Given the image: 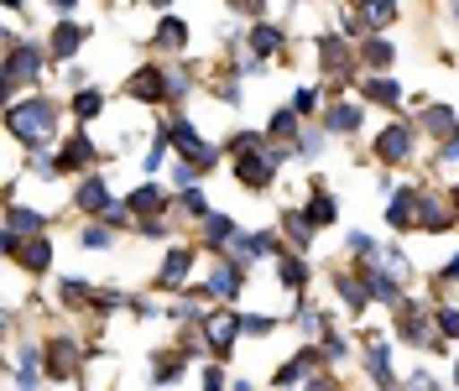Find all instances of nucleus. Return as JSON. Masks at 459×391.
<instances>
[{
    "label": "nucleus",
    "instance_id": "obj_1",
    "mask_svg": "<svg viewBox=\"0 0 459 391\" xmlns=\"http://www.w3.org/2000/svg\"><path fill=\"white\" fill-rule=\"evenodd\" d=\"M57 115L63 110H57L48 94H27V100H11V105H5V131L22 141L27 152H42L57 131Z\"/></svg>",
    "mask_w": 459,
    "mask_h": 391
},
{
    "label": "nucleus",
    "instance_id": "obj_2",
    "mask_svg": "<svg viewBox=\"0 0 459 391\" xmlns=\"http://www.w3.org/2000/svg\"><path fill=\"white\" fill-rule=\"evenodd\" d=\"M48 48H37V42H27L22 31H5V94L16 100L27 84H37L42 79V68H48Z\"/></svg>",
    "mask_w": 459,
    "mask_h": 391
},
{
    "label": "nucleus",
    "instance_id": "obj_3",
    "mask_svg": "<svg viewBox=\"0 0 459 391\" xmlns=\"http://www.w3.org/2000/svg\"><path fill=\"white\" fill-rule=\"evenodd\" d=\"M376 162L381 168H402V162H412V152H418V126H407V120H392V126H381L371 141Z\"/></svg>",
    "mask_w": 459,
    "mask_h": 391
},
{
    "label": "nucleus",
    "instance_id": "obj_4",
    "mask_svg": "<svg viewBox=\"0 0 459 391\" xmlns=\"http://www.w3.org/2000/svg\"><path fill=\"white\" fill-rule=\"evenodd\" d=\"M204 344H209V355L214 361H230L235 355V339L246 335V324H240V313L235 308H214V313H204Z\"/></svg>",
    "mask_w": 459,
    "mask_h": 391
},
{
    "label": "nucleus",
    "instance_id": "obj_5",
    "mask_svg": "<svg viewBox=\"0 0 459 391\" xmlns=\"http://www.w3.org/2000/svg\"><path fill=\"white\" fill-rule=\"evenodd\" d=\"M392 335H397L402 344H418V350H438L433 324H429V308L418 303V298H412V303L402 298V303H397V324H392Z\"/></svg>",
    "mask_w": 459,
    "mask_h": 391
},
{
    "label": "nucleus",
    "instance_id": "obj_6",
    "mask_svg": "<svg viewBox=\"0 0 459 391\" xmlns=\"http://www.w3.org/2000/svg\"><path fill=\"white\" fill-rule=\"evenodd\" d=\"M168 136H172V152H178V157L199 162L204 172H209V168H220V152H214V146H209V141H204L199 131H194V126L183 120V115H172V120H168Z\"/></svg>",
    "mask_w": 459,
    "mask_h": 391
},
{
    "label": "nucleus",
    "instance_id": "obj_7",
    "mask_svg": "<svg viewBox=\"0 0 459 391\" xmlns=\"http://www.w3.org/2000/svg\"><path fill=\"white\" fill-rule=\"evenodd\" d=\"M277 157H272V146H261V152H246V157H235V178L251 188V194H266L272 183H277Z\"/></svg>",
    "mask_w": 459,
    "mask_h": 391
},
{
    "label": "nucleus",
    "instance_id": "obj_8",
    "mask_svg": "<svg viewBox=\"0 0 459 391\" xmlns=\"http://www.w3.org/2000/svg\"><path fill=\"white\" fill-rule=\"evenodd\" d=\"M246 261H214L209 266V277H204V298H214V303H230V298H240V287H246Z\"/></svg>",
    "mask_w": 459,
    "mask_h": 391
},
{
    "label": "nucleus",
    "instance_id": "obj_9",
    "mask_svg": "<svg viewBox=\"0 0 459 391\" xmlns=\"http://www.w3.org/2000/svg\"><path fill=\"white\" fill-rule=\"evenodd\" d=\"M329 365V355H324V344H303L298 355L287 365H277V376H272V387H298V381H308L314 387V376Z\"/></svg>",
    "mask_w": 459,
    "mask_h": 391
},
{
    "label": "nucleus",
    "instance_id": "obj_10",
    "mask_svg": "<svg viewBox=\"0 0 459 391\" xmlns=\"http://www.w3.org/2000/svg\"><path fill=\"white\" fill-rule=\"evenodd\" d=\"M126 94L142 100V105H162V100H168V68H162V63H142V68L126 79Z\"/></svg>",
    "mask_w": 459,
    "mask_h": 391
},
{
    "label": "nucleus",
    "instance_id": "obj_11",
    "mask_svg": "<svg viewBox=\"0 0 459 391\" xmlns=\"http://www.w3.org/2000/svg\"><path fill=\"white\" fill-rule=\"evenodd\" d=\"M360 277H366V292H371V303H386V308H397L402 298H407V282L392 277L381 261H366L360 266Z\"/></svg>",
    "mask_w": 459,
    "mask_h": 391
},
{
    "label": "nucleus",
    "instance_id": "obj_12",
    "mask_svg": "<svg viewBox=\"0 0 459 391\" xmlns=\"http://www.w3.org/2000/svg\"><path fill=\"white\" fill-rule=\"evenodd\" d=\"M230 256H235V261H246V266H251V261H261V256H272V261H277V256H282V240H277L272 230H251V235H246V230H235Z\"/></svg>",
    "mask_w": 459,
    "mask_h": 391
},
{
    "label": "nucleus",
    "instance_id": "obj_13",
    "mask_svg": "<svg viewBox=\"0 0 459 391\" xmlns=\"http://www.w3.org/2000/svg\"><path fill=\"white\" fill-rule=\"evenodd\" d=\"M5 256L22 261V272H31V277H48L53 272V240L48 235H27V240H16Z\"/></svg>",
    "mask_w": 459,
    "mask_h": 391
},
{
    "label": "nucleus",
    "instance_id": "obj_14",
    "mask_svg": "<svg viewBox=\"0 0 459 391\" xmlns=\"http://www.w3.org/2000/svg\"><path fill=\"white\" fill-rule=\"evenodd\" d=\"M100 162V146L84 136V131H74V136L63 141V152H57V178H74V172H89Z\"/></svg>",
    "mask_w": 459,
    "mask_h": 391
},
{
    "label": "nucleus",
    "instance_id": "obj_15",
    "mask_svg": "<svg viewBox=\"0 0 459 391\" xmlns=\"http://www.w3.org/2000/svg\"><path fill=\"white\" fill-rule=\"evenodd\" d=\"M79 365H84V350H79V339L57 335L53 344H48V376H53V381H74V376H79Z\"/></svg>",
    "mask_w": 459,
    "mask_h": 391
},
{
    "label": "nucleus",
    "instance_id": "obj_16",
    "mask_svg": "<svg viewBox=\"0 0 459 391\" xmlns=\"http://www.w3.org/2000/svg\"><path fill=\"white\" fill-rule=\"evenodd\" d=\"M48 230V214L42 209H27L16 198H5V235L0 240H27V235H42Z\"/></svg>",
    "mask_w": 459,
    "mask_h": 391
},
{
    "label": "nucleus",
    "instance_id": "obj_17",
    "mask_svg": "<svg viewBox=\"0 0 459 391\" xmlns=\"http://www.w3.org/2000/svg\"><path fill=\"white\" fill-rule=\"evenodd\" d=\"M188 272H194V251H188V246H172V251L162 256L157 287H162V292H183V287H188Z\"/></svg>",
    "mask_w": 459,
    "mask_h": 391
},
{
    "label": "nucleus",
    "instance_id": "obj_18",
    "mask_svg": "<svg viewBox=\"0 0 459 391\" xmlns=\"http://www.w3.org/2000/svg\"><path fill=\"white\" fill-rule=\"evenodd\" d=\"M360 344H366V376H371L376 387H397V370H392V355H386V339L366 329Z\"/></svg>",
    "mask_w": 459,
    "mask_h": 391
},
{
    "label": "nucleus",
    "instance_id": "obj_19",
    "mask_svg": "<svg viewBox=\"0 0 459 391\" xmlns=\"http://www.w3.org/2000/svg\"><path fill=\"white\" fill-rule=\"evenodd\" d=\"M418 214H423V194L418 188H397L392 204H386V224L392 230H418Z\"/></svg>",
    "mask_w": 459,
    "mask_h": 391
},
{
    "label": "nucleus",
    "instance_id": "obj_20",
    "mask_svg": "<svg viewBox=\"0 0 459 391\" xmlns=\"http://www.w3.org/2000/svg\"><path fill=\"white\" fill-rule=\"evenodd\" d=\"M84 42H89V27H79V22H57V27H53V42H48V53H53V63H74Z\"/></svg>",
    "mask_w": 459,
    "mask_h": 391
},
{
    "label": "nucleus",
    "instance_id": "obj_21",
    "mask_svg": "<svg viewBox=\"0 0 459 391\" xmlns=\"http://www.w3.org/2000/svg\"><path fill=\"white\" fill-rule=\"evenodd\" d=\"M318 63H324V74H334V79H350V74H355V57H350V42H344V37H318Z\"/></svg>",
    "mask_w": 459,
    "mask_h": 391
},
{
    "label": "nucleus",
    "instance_id": "obj_22",
    "mask_svg": "<svg viewBox=\"0 0 459 391\" xmlns=\"http://www.w3.org/2000/svg\"><path fill=\"white\" fill-rule=\"evenodd\" d=\"M360 94H366L371 105H381V110H397L402 100H407L392 74H366V79H360Z\"/></svg>",
    "mask_w": 459,
    "mask_h": 391
},
{
    "label": "nucleus",
    "instance_id": "obj_23",
    "mask_svg": "<svg viewBox=\"0 0 459 391\" xmlns=\"http://www.w3.org/2000/svg\"><path fill=\"white\" fill-rule=\"evenodd\" d=\"M126 204H131V209H136V220H157V214H168V188H162V183H142V188H136V194H126Z\"/></svg>",
    "mask_w": 459,
    "mask_h": 391
},
{
    "label": "nucleus",
    "instance_id": "obj_24",
    "mask_svg": "<svg viewBox=\"0 0 459 391\" xmlns=\"http://www.w3.org/2000/svg\"><path fill=\"white\" fill-rule=\"evenodd\" d=\"M282 230H287V240H292L298 251H314V240H318V220L308 214V209H287V214H282Z\"/></svg>",
    "mask_w": 459,
    "mask_h": 391
},
{
    "label": "nucleus",
    "instance_id": "obj_25",
    "mask_svg": "<svg viewBox=\"0 0 459 391\" xmlns=\"http://www.w3.org/2000/svg\"><path fill=\"white\" fill-rule=\"evenodd\" d=\"M360 63H366L371 74H386V68L397 63V48L386 42V31H366V42H360Z\"/></svg>",
    "mask_w": 459,
    "mask_h": 391
},
{
    "label": "nucleus",
    "instance_id": "obj_26",
    "mask_svg": "<svg viewBox=\"0 0 459 391\" xmlns=\"http://www.w3.org/2000/svg\"><path fill=\"white\" fill-rule=\"evenodd\" d=\"M277 282H282V292L303 298V287H308V261H303L298 251H282L277 256Z\"/></svg>",
    "mask_w": 459,
    "mask_h": 391
},
{
    "label": "nucleus",
    "instance_id": "obj_27",
    "mask_svg": "<svg viewBox=\"0 0 459 391\" xmlns=\"http://www.w3.org/2000/svg\"><path fill=\"white\" fill-rule=\"evenodd\" d=\"M360 120H366V110H360V105H350V100H334V105L324 110V126H329L334 136H355V131H360Z\"/></svg>",
    "mask_w": 459,
    "mask_h": 391
},
{
    "label": "nucleus",
    "instance_id": "obj_28",
    "mask_svg": "<svg viewBox=\"0 0 459 391\" xmlns=\"http://www.w3.org/2000/svg\"><path fill=\"white\" fill-rule=\"evenodd\" d=\"M329 282H334V292L344 298V308H350V313H366L371 292H366V277H360V272H334Z\"/></svg>",
    "mask_w": 459,
    "mask_h": 391
},
{
    "label": "nucleus",
    "instance_id": "obj_29",
    "mask_svg": "<svg viewBox=\"0 0 459 391\" xmlns=\"http://www.w3.org/2000/svg\"><path fill=\"white\" fill-rule=\"evenodd\" d=\"M246 42H251V53L256 57H272V53H282L287 48V31L272 27V22H256V27H246Z\"/></svg>",
    "mask_w": 459,
    "mask_h": 391
},
{
    "label": "nucleus",
    "instance_id": "obj_30",
    "mask_svg": "<svg viewBox=\"0 0 459 391\" xmlns=\"http://www.w3.org/2000/svg\"><path fill=\"white\" fill-rule=\"evenodd\" d=\"M74 204L84 209V214H105V204H110V188H105V178H79V188H74Z\"/></svg>",
    "mask_w": 459,
    "mask_h": 391
},
{
    "label": "nucleus",
    "instance_id": "obj_31",
    "mask_svg": "<svg viewBox=\"0 0 459 391\" xmlns=\"http://www.w3.org/2000/svg\"><path fill=\"white\" fill-rule=\"evenodd\" d=\"M397 16H402L397 0H366V5H360V27H366V31H386V27H397Z\"/></svg>",
    "mask_w": 459,
    "mask_h": 391
},
{
    "label": "nucleus",
    "instance_id": "obj_32",
    "mask_svg": "<svg viewBox=\"0 0 459 391\" xmlns=\"http://www.w3.org/2000/svg\"><path fill=\"white\" fill-rule=\"evenodd\" d=\"M68 110H74V120H79V126H89V120H100V115H105V94H100V89H74V105H68Z\"/></svg>",
    "mask_w": 459,
    "mask_h": 391
},
{
    "label": "nucleus",
    "instance_id": "obj_33",
    "mask_svg": "<svg viewBox=\"0 0 459 391\" xmlns=\"http://www.w3.org/2000/svg\"><path fill=\"white\" fill-rule=\"evenodd\" d=\"M199 230H204V240H209L214 251H225L230 240H235V220H230V214H214V209L199 220Z\"/></svg>",
    "mask_w": 459,
    "mask_h": 391
},
{
    "label": "nucleus",
    "instance_id": "obj_34",
    "mask_svg": "<svg viewBox=\"0 0 459 391\" xmlns=\"http://www.w3.org/2000/svg\"><path fill=\"white\" fill-rule=\"evenodd\" d=\"M157 48H168V53L188 48V22H183V16H162V22H157Z\"/></svg>",
    "mask_w": 459,
    "mask_h": 391
},
{
    "label": "nucleus",
    "instance_id": "obj_35",
    "mask_svg": "<svg viewBox=\"0 0 459 391\" xmlns=\"http://www.w3.org/2000/svg\"><path fill=\"white\" fill-rule=\"evenodd\" d=\"M418 131H433V136H449V131H459V115L449 110V105H433V110L418 115Z\"/></svg>",
    "mask_w": 459,
    "mask_h": 391
},
{
    "label": "nucleus",
    "instance_id": "obj_36",
    "mask_svg": "<svg viewBox=\"0 0 459 391\" xmlns=\"http://www.w3.org/2000/svg\"><path fill=\"white\" fill-rule=\"evenodd\" d=\"M324 141H329V126H303V131H298V141H292V152H298L303 162H314L318 152H324Z\"/></svg>",
    "mask_w": 459,
    "mask_h": 391
},
{
    "label": "nucleus",
    "instance_id": "obj_37",
    "mask_svg": "<svg viewBox=\"0 0 459 391\" xmlns=\"http://www.w3.org/2000/svg\"><path fill=\"white\" fill-rule=\"evenodd\" d=\"M79 246H84V251H115V224H105V220L84 224V230H79Z\"/></svg>",
    "mask_w": 459,
    "mask_h": 391
},
{
    "label": "nucleus",
    "instance_id": "obj_38",
    "mask_svg": "<svg viewBox=\"0 0 459 391\" xmlns=\"http://www.w3.org/2000/svg\"><path fill=\"white\" fill-rule=\"evenodd\" d=\"M188 350H168V355H157V365H152V381L162 387V381H178L183 370H188V361H183Z\"/></svg>",
    "mask_w": 459,
    "mask_h": 391
},
{
    "label": "nucleus",
    "instance_id": "obj_39",
    "mask_svg": "<svg viewBox=\"0 0 459 391\" xmlns=\"http://www.w3.org/2000/svg\"><path fill=\"white\" fill-rule=\"evenodd\" d=\"M308 214L318 220V230H324V224H334V220H340V204L329 198V188H324V183H314V198H308Z\"/></svg>",
    "mask_w": 459,
    "mask_h": 391
},
{
    "label": "nucleus",
    "instance_id": "obj_40",
    "mask_svg": "<svg viewBox=\"0 0 459 391\" xmlns=\"http://www.w3.org/2000/svg\"><path fill=\"white\" fill-rule=\"evenodd\" d=\"M298 131H303V115L298 110H277L272 115V126H266V136L272 141H298Z\"/></svg>",
    "mask_w": 459,
    "mask_h": 391
},
{
    "label": "nucleus",
    "instance_id": "obj_41",
    "mask_svg": "<svg viewBox=\"0 0 459 391\" xmlns=\"http://www.w3.org/2000/svg\"><path fill=\"white\" fill-rule=\"evenodd\" d=\"M371 261H381V266H386V272H392V277L412 282V261H407V251H402V246H381V251H376Z\"/></svg>",
    "mask_w": 459,
    "mask_h": 391
},
{
    "label": "nucleus",
    "instance_id": "obj_42",
    "mask_svg": "<svg viewBox=\"0 0 459 391\" xmlns=\"http://www.w3.org/2000/svg\"><path fill=\"white\" fill-rule=\"evenodd\" d=\"M57 298H63V308H89V303H94V287H89V282H79V277H63Z\"/></svg>",
    "mask_w": 459,
    "mask_h": 391
},
{
    "label": "nucleus",
    "instance_id": "obj_43",
    "mask_svg": "<svg viewBox=\"0 0 459 391\" xmlns=\"http://www.w3.org/2000/svg\"><path fill=\"white\" fill-rule=\"evenodd\" d=\"M292 324H298V329H303L308 339H318V335H324V324H329V318H324V313H318L314 303H298V313H292Z\"/></svg>",
    "mask_w": 459,
    "mask_h": 391
},
{
    "label": "nucleus",
    "instance_id": "obj_44",
    "mask_svg": "<svg viewBox=\"0 0 459 391\" xmlns=\"http://www.w3.org/2000/svg\"><path fill=\"white\" fill-rule=\"evenodd\" d=\"M318 344H324V355H329V365L334 361H350V339L334 329V324H324V335H318Z\"/></svg>",
    "mask_w": 459,
    "mask_h": 391
},
{
    "label": "nucleus",
    "instance_id": "obj_45",
    "mask_svg": "<svg viewBox=\"0 0 459 391\" xmlns=\"http://www.w3.org/2000/svg\"><path fill=\"white\" fill-rule=\"evenodd\" d=\"M194 89V63H183V68H168V100H183Z\"/></svg>",
    "mask_w": 459,
    "mask_h": 391
},
{
    "label": "nucleus",
    "instance_id": "obj_46",
    "mask_svg": "<svg viewBox=\"0 0 459 391\" xmlns=\"http://www.w3.org/2000/svg\"><path fill=\"white\" fill-rule=\"evenodd\" d=\"M261 146H272V136H261V131H235V136H230V152H235V157L261 152Z\"/></svg>",
    "mask_w": 459,
    "mask_h": 391
},
{
    "label": "nucleus",
    "instance_id": "obj_47",
    "mask_svg": "<svg viewBox=\"0 0 459 391\" xmlns=\"http://www.w3.org/2000/svg\"><path fill=\"white\" fill-rule=\"evenodd\" d=\"M433 324H438V335H444V339H459V303L433 308Z\"/></svg>",
    "mask_w": 459,
    "mask_h": 391
},
{
    "label": "nucleus",
    "instance_id": "obj_48",
    "mask_svg": "<svg viewBox=\"0 0 459 391\" xmlns=\"http://www.w3.org/2000/svg\"><path fill=\"white\" fill-rule=\"evenodd\" d=\"M178 204H183V214H194V220H204V214H209V194H204L199 183H194V188H183V198H178Z\"/></svg>",
    "mask_w": 459,
    "mask_h": 391
},
{
    "label": "nucleus",
    "instance_id": "obj_49",
    "mask_svg": "<svg viewBox=\"0 0 459 391\" xmlns=\"http://www.w3.org/2000/svg\"><path fill=\"white\" fill-rule=\"evenodd\" d=\"M240 324H246V335H251V339H266L272 329H277V318H272V313H240Z\"/></svg>",
    "mask_w": 459,
    "mask_h": 391
},
{
    "label": "nucleus",
    "instance_id": "obj_50",
    "mask_svg": "<svg viewBox=\"0 0 459 391\" xmlns=\"http://www.w3.org/2000/svg\"><path fill=\"white\" fill-rule=\"evenodd\" d=\"M350 251L360 256V261H371V256L381 251V240H376V235H366V230H350Z\"/></svg>",
    "mask_w": 459,
    "mask_h": 391
},
{
    "label": "nucleus",
    "instance_id": "obj_51",
    "mask_svg": "<svg viewBox=\"0 0 459 391\" xmlns=\"http://www.w3.org/2000/svg\"><path fill=\"white\" fill-rule=\"evenodd\" d=\"M230 11H235V16H266V0H230Z\"/></svg>",
    "mask_w": 459,
    "mask_h": 391
},
{
    "label": "nucleus",
    "instance_id": "obj_52",
    "mask_svg": "<svg viewBox=\"0 0 459 391\" xmlns=\"http://www.w3.org/2000/svg\"><path fill=\"white\" fill-rule=\"evenodd\" d=\"M292 110H298V115H314V110H318V89H298Z\"/></svg>",
    "mask_w": 459,
    "mask_h": 391
},
{
    "label": "nucleus",
    "instance_id": "obj_53",
    "mask_svg": "<svg viewBox=\"0 0 459 391\" xmlns=\"http://www.w3.org/2000/svg\"><path fill=\"white\" fill-rule=\"evenodd\" d=\"M438 282H449V287H459V256H449V261L438 266Z\"/></svg>",
    "mask_w": 459,
    "mask_h": 391
},
{
    "label": "nucleus",
    "instance_id": "obj_54",
    "mask_svg": "<svg viewBox=\"0 0 459 391\" xmlns=\"http://www.w3.org/2000/svg\"><path fill=\"white\" fill-rule=\"evenodd\" d=\"M57 11H74V5H79V0H53Z\"/></svg>",
    "mask_w": 459,
    "mask_h": 391
},
{
    "label": "nucleus",
    "instance_id": "obj_55",
    "mask_svg": "<svg viewBox=\"0 0 459 391\" xmlns=\"http://www.w3.org/2000/svg\"><path fill=\"white\" fill-rule=\"evenodd\" d=\"M449 204H455V209H459V183H455V188H449Z\"/></svg>",
    "mask_w": 459,
    "mask_h": 391
},
{
    "label": "nucleus",
    "instance_id": "obj_56",
    "mask_svg": "<svg viewBox=\"0 0 459 391\" xmlns=\"http://www.w3.org/2000/svg\"><path fill=\"white\" fill-rule=\"evenodd\" d=\"M146 5H157V11H162V5H172V0H146Z\"/></svg>",
    "mask_w": 459,
    "mask_h": 391
},
{
    "label": "nucleus",
    "instance_id": "obj_57",
    "mask_svg": "<svg viewBox=\"0 0 459 391\" xmlns=\"http://www.w3.org/2000/svg\"><path fill=\"white\" fill-rule=\"evenodd\" d=\"M5 5H11V11H22V0H5Z\"/></svg>",
    "mask_w": 459,
    "mask_h": 391
},
{
    "label": "nucleus",
    "instance_id": "obj_58",
    "mask_svg": "<svg viewBox=\"0 0 459 391\" xmlns=\"http://www.w3.org/2000/svg\"><path fill=\"white\" fill-rule=\"evenodd\" d=\"M455 387H459V361H455Z\"/></svg>",
    "mask_w": 459,
    "mask_h": 391
}]
</instances>
